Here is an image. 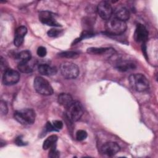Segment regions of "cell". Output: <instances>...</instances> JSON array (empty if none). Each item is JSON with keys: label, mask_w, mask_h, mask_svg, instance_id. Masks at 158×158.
<instances>
[{"label": "cell", "mask_w": 158, "mask_h": 158, "mask_svg": "<svg viewBox=\"0 0 158 158\" xmlns=\"http://www.w3.org/2000/svg\"><path fill=\"white\" fill-rule=\"evenodd\" d=\"M15 144L18 146H25L27 144V143H25V141H23V138H22V136H18L16 139H15Z\"/></svg>", "instance_id": "obj_29"}, {"label": "cell", "mask_w": 158, "mask_h": 158, "mask_svg": "<svg viewBox=\"0 0 158 158\" xmlns=\"http://www.w3.org/2000/svg\"><path fill=\"white\" fill-rule=\"evenodd\" d=\"M130 12L125 7H120L116 11L115 14V17L122 20L127 21L130 18Z\"/></svg>", "instance_id": "obj_16"}, {"label": "cell", "mask_w": 158, "mask_h": 158, "mask_svg": "<svg viewBox=\"0 0 158 158\" xmlns=\"http://www.w3.org/2000/svg\"><path fill=\"white\" fill-rule=\"evenodd\" d=\"M129 82L131 88L138 92H143L149 88L147 78L141 73H135L129 77Z\"/></svg>", "instance_id": "obj_1"}, {"label": "cell", "mask_w": 158, "mask_h": 158, "mask_svg": "<svg viewBox=\"0 0 158 158\" xmlns=\"http://www.w3.org/2000/svg\"><path fill=\"white\" fill-rule=\"evenodd\" d=\"M125 22L120 20L115 17L109 19L106 25V31L112 35H118L123 33L127 30Z\"/></svg>", "instance_id": "obj_2"}, {"label": "cell", "mask_w": 158, "mask_h": 158, "mask_svg": "<svg viewBox=\"0 0 158 158\" xmlns=\"http://www.w3.org/2000/svg\"><path fill=\"white\" fill-rule=\"evenodd\" d=\"M109 48H90L87 49V52L91 54H102L106 53L107 51H109Z\"/></svg>", "instance_id": "obj_20"}, {"label": "cell", "mask_w": 158, "mask_h": 158, "mask_svg": "<svg viewBox=\"0 0 158 158\" xmlns=\"http://www.w3.org/2000/svg\"><path fill=\"white\" fill-rule=\"evenodd\" d=\"M46 130L48 131H57L55 129L54 127L53 126L52 123H51L49 122H47V123H46Z\"/></svg>", "instance_id": "obj_30"}, {"label": "cell", "mask_w": 158, "mask_h": 158, "mask_svg": "<svg viewBox=\"0 0 158 158\" xmlns=\"http://www.w3.org/2000/svg\"><path fill=\"white\" fill-rule=\"evenodd\" d=\"M115 67L120 71L126 72L134 70L136 68V65L134 62L130 60H121L116 63Z\"/></svg>", "instance_id": "obj_14"}, {"label": "cell", "mask_w": 158, "mask_h": 158, "mask_svg": "<svg viewBox=\"0 0 158 158\" xmlns=\"http://www.w3.org/2000/svg\"><path fill=\"white\" fill-rule=\"evenodd\" d=\"M148 38V31L146 27L141 23H138L136 25L134 33V39L138 43H144Z\"/></svg>", "instance_id": "obj_10"}, {"label": "cell", "mask_w": 158, "mask_h": 158, "mask_svg": "<svg viewBox=\"0 0 158 158\" xmlns=\"http://www.w3.org/2000/svg\"><path fill=\"white\" fill-rule=\"evenodd\" d=\"M62 33V31L60 30L52 28L49 30L47 33L49 37H57V36H59Z\"/></svg>", "instance_id": "obj_23"}, {"label": "cell", "mask_w": 158, "mask_h": 158, "mask_svg": "<svg viewBox=\"0 0 158 158\" xmlns=\"http://www.w3.org/2000/svg\"><path fill=\"white\" fill-rule=\"evenodd\" d=\"M39 19L44 24L52 26V27H59L60 24L57 22L54 17V15L51 12L45 10L41 11L39 14Z\"/></svg>", "instance_id": "obj_9"}, {"label": "cell", "mask_w": 158, "mask_h": 158, "mask_svg": "<svg viewBox=\"0 0 158 158\" xmlns=\"http://www.w3.org/2000/svg\"><path fill=\"white\" fill-rule=\"evenodd\" d=\"M119 151L120 146L115 142H107L101 147V152L108 156H112L116 154Z\"/></svg>", "instance_id": "obj_11"}, {"label": "cell", "mask_w": 158, "mask_h": 158, "mask_svg": "<svg viewBox=\"0 0 158 158\" xmlns=\"http://www.w3.org/2000/svg\"><path fill=\"white\" fill-rule=\"evenodd\" d=\"M83 114L82 105L78 101H74L66 108V117L71 122L78 121Z\"/></svg>", "instance_id": "obj_4"}, {"label": "cell", "mask_w": 158, "mask_h": 158, "mask_svg": "<svg viewBox=\"0 0 158 158\" xmlns=\"http://www.w3.org/2000/svg\"><path fill=\"white\" fill-rule=\"evenodd\" d=\"M34 88L37 93L44 96L51 95L53 89L48 80L41 77H36L33 81Z\"/></svg>", "instance_id": "obj_5"}, {"label": "cell", "mask_w": 158, "mask_h": 158, "mask_svg": "<svg viewBox=\"0 0 158 158\" xmlns=\"http://www.w3.org/2000/svg\"><path fill=\"white\" fill-rule=\"evenodd\" d=\"M36 52H37V54L38 56L41 57H43L46 56L47 51H46V48H44L43 46H40V47H38Z\"/></svg>", "instance_id": "obj_25"}, {"label": "cell", "mask_w": 158, "mask_h": 158, "mask_svg": "<svg viewBox=\"0 0 158 158\" xmlns=\"http://www.w3.org/2000/svg\"><path fill=\"white\" fill-rule=\"evenodd\" d=\"M88 134L86 131L83 130H79L76 133V139L78 141H83L86 138Z\"/></svg>", "instance_id": "obj_22"}, {"label": "cell", "mask_w": 158, "mask_h": 158, "mask_svg": "<svg viewBox=\"0 0 158 158\" xmlns=\"http://www.w3.org/2000/svg\"><path fill=\"white\" fill-rule=\"evenodd\" d=\"M97 12L101 19L108 20L112 17L113 9L109 2L102 1L98 4L97 6Z\"/></svg>", "instance_id": "obj_7"}, {"label": "cell", "mask_w": 158, "mask_h": 158, "mask_svg": "<svg viewBox=\"0 0 158 158\" xmlns=\"http://www.w3.org/2000/svg\"><path fill=\"white\" fill-rule=\"evenodd\" d=\"M58 102L60 105L67 108L73 101L72 97L67 93H61L58 96Z\"/></svg>", "instance_id": "obj_15"}, {"label": "cell", "mask_w": 158, "mask_h": 158, "mask_svg": "<svg viewBox=\"0 0 158 158\" xmlns=\"http://www.w3.org/2000/svg\"><path fill=\"white\" fill-rule=\"evenodd\" d=\"M60 70L62 75L67 79L76 78L80 73L78 67L71 62H64L60 66Z\"/></svg>", "instance_id": "obj_6"}, {"label": "cell", "mask_w": 158, "mask_h": 158, "mask_svg": "<svg viewBox=\"0 0 158 158\" xmlns=\"http://www.w3.org/2000/svg\"><path fill=\"white\" fill-rule=\"evenodd\" d=\"M1 69L2 71H4V72L7 69V64L4 59L2 58V57H1Z\"/></svg>", "instance_id": "obj_28"}, {"label": "cell", "mask_w": 158, "mask_h": 158, "mask_svg": "<svg viewBox=\"0 0 158 158\" xmlns=\"http://www.w3.org/2000/svg\"><path fill=\"white\" fill-rule=\"evenodd\" d=\"M57 141V136L56 135H52L48 137L43 144V148L44 150L50 149L56 146V142Z\"/></svg>", "instance_id": "obj_17"}, {"label": "cell", "mask_w": 158, "mask_h": 158, "mask_svg": "<svg viewBox=\"0 0 158 158\" xmlns=\"http://www.w3.org/2000/svg\"><path fill=\"white\" fill-rule=\"evenodd\" d=\"M52 125L54 127V128L57 131L61 130L63 127V123L60 120H54L52 122Z\"/></svg>", "instance_id": "obj_27"}, {"label": "cell", "mask_w": 158, "mask_h": 158, "mask_svg": "<svg viewBox=\"0 0 158 158\" xmlns=\"http://www.w3.org/2000/svg\"><path fill=\"white\" fill-rule=\"evenodd\" d=\"M27 33V28L25 26L18 27L15 32L14 43L16 47L20 46L23 43V39Z\"/></svg>", "instance_id": "obj_12"}, {"label": "cell", "mask_w": 158, "mask_h": 158, "mask_svg": "<svg viewBox=\"0 0 158 158\" xmlns=\"http://www.w3.org/2000/svg\"><path fill=\"white\" fill-rule=\"evenodd\" d=\"M0 110H1V113L2 115H6L8 111L7 106V104H6L5 102L1 101L0 103Z\"/></svg>", "instance_id": "obj_26"}, {"label": "cell", "mask_w": 158, "mask_h": 158, "mask_svg": "<svg viewBox=\"0 0 158 158\" xmlns=\"http://www.w3.org/2000/svg\"><path fill=\"white\" fill-rule=\"evenodd\" d=\"M15 119L22 125L33 124L35 120L36 114L32 109H23L14 112Z\"/></svg>", "instance_id": "obj_3"}, {"label": "cell", "mask_w": 158, "mask_h": 158, "mask_svg": "<svg viewBox=\"0 0 158 158\" xmlns=\"http://www.w3.org/2000/svg\"><path fill=\"white\" fill-rule=\"evenodd\" d=\"M17 68L20 72L24 73H30L33 71L32 67L28 62H20L17 65Z\"/></svg>", "instance_id": "obj_19"}, {"label": "cell", "mask_w": 158, "mask_h": 158, "mask_svg": "<svg viewBox=\"0 0 158 158\" xmlns=\"http://www.w3.org/2000/svg\"><path fill=\"white\" fill-rule=\"evenodd\" d=\"M60 156L59 152L56 149V146L50 148L49 154H48V157H52V158H57Z\"/></svg>", "instance_id": "obj_24"}, {"label": "cell", "mask_w": 158, "mask_h": 158, "mask_svg": "<svg viewBox=\"0 0 158 158\" xmlns=\"http://www.w3.org/2000/svg\"><path fill=\"white\" fill-rule=\"evenodd\" d=\"M38 70L40 74L46 76L54 75L57 73V71L55 67L44 64L39 65L38 67Z\"/></svg>", "instance_id": "obj_13"}, {"label": "cell", "mask_w": 158, "mask_h": 158, "mask_svg": "<svg viewBox=\"0 0 158 158\" xmlns=\"http://www.w3.org/2000/svg\"><path fill=\"white\" fill-rule=\"evenodd\" d=\"M59 56L62 57H66V58H73L75 57L78 56V53L76 51H64L61 53H60Z\"/></svg>", "instance_id": "obj_21"}, {"label": "cell", "mask_w": 158, "mask_h": 158, "mask_svg": "<svg viewBox=\"0 0 158 158\" xmlns=\"http://www.w3.org/2000/svg\"><path fill=\"white\" fill-rule=\"evenodd\" d=\"M20 80L19 73L12 69H7L3 74L2 82L6 85L16 84Z\"/></svg>", "instance_id": "obj_8"}, {"label": "cell", "mask_w": 158, "mask_h": 158, "mask_svg": "<svg viewBox=\"0 0 158 158\" xmlns=\"http://www.w3.org/2000/svg\"><path fill=\"white\" fill-rule=\"evenodd\" d=\"M17 58L20 62H28L31 58V54L30 51L23 50L17 54Z\"/></svg>", "instance_id": "obj_18"}]
</instances>
